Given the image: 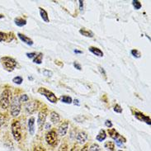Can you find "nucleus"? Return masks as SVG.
<instances>
[{
    "instance_id": "1",
    "label": "nucleus",
    "mask_w": 151,
    "mask_h": 151,
    "mask_svg": "<svg viewBox=\"0 0 151 151\" xmlns=\"http://www.w3.org/2000/svg\"><path fill=\"white\" fill-rule=\"evenodd\" d=\"M11 98H12L11 90L7 88L3 91V93H1V96H0V107L2 109L6 110L9 107L11 101H12Z\"/></svg>"
},
{
    "instance_id": "2",
    "label": "nucleus",
    "mask_w": 151,
    "mask_h": 151,
    "mask_svg": "<svg viewBox=\"0 0 151 151\" xmlns=\"http://www.w3.org/2000/svg\"><path fill=\"white\" fill-rule=\"evenodd\" d=\"M11 131H12V135L13 136V139L16 141L19 142L22 139V127H21V123L19 121L15 120L13 121L11 124Z\"/></svg>"
},
{
    "instance_id": "3",
    "label": "nucleus",
    "mask_w": 151,
    "mask_h": 151,
    "mask_svg": "<svg viewBox=\"0 0 151 151\" xmlns=\"http://www.w3.org/2000/svg\"><path fill=\"white\" fill-rule=\"evenodd\" d=\"M1 63L2 65L8 72H12L17 67V61L12 57L9 56H4L1 58Z\"/></svg>"
},
{
    "instance_id": "4",
    "label": "nucleus",
    "mask_w": 151,
    "mask_h": 151,
    "mask_svg": "<svg viewBox=\"0 0 151 151\" xmlns=\"http://www.w3.org/2000/svg\"><path fill=\"white\" fill-rule=\"evenodd\" d=\"M21 111V102L19 101V98L15 96L11 101V106H10V112L13 117H16L20 114Z\"/></svg>"
},
{
    "instance_id": "5",
    "label": "nucleus",
    "mask_w": 151,
    "mask_h": 151,
    "mask_svg": "<svg viewBox=\"0 0 151 151\" xmlns=\"http://www.w3.org/2000/svg\"><path fill=\"white\" fill-rule=\"evenodd\" d=\"M38 93L41 94L42 96L45 97L50 102H52V103H56L57 102L58 98H56V96L55 95L54 93H52L51 91H50L47 88H40L38 89Z\"/></svg>"
},
{
    "instance_id": "6",
    "label": "nucleus",
    "mask_w": 151,
    "mask_h": 151,
    "mask_svg": "<svg viewBox=\"0 0 151 151\" xmlns=\"http://www.w3.org/2000/svg\"><path fill=\"white\" fill-rule=\"evenodd\" d=\"M45 141L49 145L55 147L57 145L58 141V136L56 132L55 131H50L45 135Z\"/></svg>"
},
{
    "instance_id": "7",
    "label": "nucleus",
    "mask_w": 151,
    "mask_h": 151,
    "mask_svg": "<svg viewBox=\"0 0 151 151\" xmlns=\"http://www.w3.org/2000/svg\"><path fill=\"white\" fill-rule=\"evenodd\" d=\"M47 117V109L46 108H42L39 113H38V116H37V125L40 130H42V128L44 127L45 123V120Z\"/></svg>"
},
{
    "instance_id": "8",
    "label": "nucleus",
    "mask_w": 151,
    "mask_h": 151,
    "mask_svg": "<svg viewBox=\"0 0 151 151\" xmlns=\"http://www.w3.org/2000/svg\"><path fill=\"white\" fill-rule=\"evenodd\" d=\"M26 111L29 114H33L38 108V102L37 101H32L29 102L27 105H26Z\"/></svg>"
},
{
    "instance_id": "9",
    "label": "nucleus",
    "mask_w": 151,
    "mask_h": 151,
    "mask_svg": "<svg viewBox=\"0 0 151 151\" xmlns=\"http://www.w3.org/2000/svg\"><path fill=\"white\" fill-rule=\"evenodd\" d=\"M68 129H69V122L65 121L64 122L61 123V125L59 127V129H58V134L60 135V136H65L68 131Z\"/></svg>"
},
{
    "instance_id": "10",
    "label": "nucleus",
    "mask_w": 151,
    "mask_h": 151,
    "mask_svg": "<svg viewBox=\"0 0 151 151\" xmlns=\"http://www.w3.org/2000/svg\"><path fill=\"white\" fill-rule=\"evenodd\" d=\"M76 139H77L78 143L83 145L87 141L88 139V134L86 133L85 131H81V132H78L76 135Z\"/></svg>"
},
{
    "instance_id": "11",
    "label": "nucleus",
    "mask_w": 151,
    "mask_h": 151,
    "mask_svg": "<svg viewBox=\"0 0 151 151\" xmlns=\"http://www.w3.org/2000/svg\"><path fill=\"white\" fill-rule=\"evenodd\" d=\"M135 116L138 119V120H139V121L146 122L148 125H150L151 124L150 116H145V115L143 114V113H141V112H139V111H136V112H135Z\"/></svg>"
},
{
    "instance_id": "12",
    "label": "nucleus",
    "mask_w": 151,
    "mask_h": 151,
    "mask_svg": "<svg viewBox=\"0 0 151 151\" xmlns=\"http://www.w3.org/2000/svg\"><path fill=\"white\" fill-rule=\"evenodd\" d=\"M28 130L30 135H34L35 133V117L34 116H32L28 119Z\"/></svg>"
},
{
    "instance_id": "13",
    "label": "nucleus",
    "mask_w": 151,
    "mask_h": 151,
    "mask_svg": "<svg viewBox=\"0 0 151 151\" xmlns=\"http://www.w3.org/2000/svg\"><path fill=\"white\" fill-rule=\"evenodd\" d=\"M17 36L19 37V39H20L21 41H22V42H24L25 44H27V45H33V41L31 39V38H29L28 37H27V36H25L23 34H22V33H17Z\"/></svg>"
},
{
    "instance_id": "14",
    "label": "nucleus",
    "mask_w": 151,
    "mask_h": 151,
    "mask_svg": "<svg viewBox=\"0 0 151 151\" xmlns=\"http://www.w3.org/2000/svg\"><path fill=\"white\" fill-rule=\"evenodd\" d=\"M88 50H89V51H91L93 55H97L98 57H102L103 56V52L99 48L94 47V46H90Z\"/></svg>"
},
{
    "instance_id": "15",
    "label": "nucleus",
    "mask_w": 151,
    "mask_h": 151,
    "mask_svg": "<svg viewBox=\"0 0 151 151\" xmlns=\"http://www.w3.org/2000/svg\"><path fill=\"white\" fill-rule=\"evenodd\" d=\"M50 121L53 123H55V124H56V123H58L60 121V115L58 114L57 112H55V111H51V112H50Z\"/></svg>"
},
{
    "instance_id": "16",
    "label": "nucleus",
    "mask_w": 151,
    "mask_h": 151,
    "mask_svg": "<svg viewBox=\"0 0 151 151\" xmlns=\"http://www.w3.org/2000/svg\"><path fill=\"white\" fill-rule=\"evenodd\" d=\"M108 134H109V135H110V137H111L113 139H117L120 138V134H119L117 131H116L115 129H113V128H111V129H108Z\"/></svg>"
},
{
    "instance_id": "17",
    "label": "nucleus",
    "mask_w": 151,
    "mask_h": 151,
    "mask_svg": "<svg viewBox=\"0 0 151 151\" xmlns=\"http://www.w3.org/2000/svg\"><path fill=\"white\" fill-rule=\"evenodd\" d=\"M106 138V131H104V130H101V131H99V133H98V135L96 136V139L99 141V142H102L103 141L104 139Z\"/></svg>"
},
{
    "instance_id": "18",
    "label": "nucleus",
    "mask_w": 151,
    "mask_h": 151,
    "mask_svg": "<svg viewBox=\"0 0 151 151\" xmlns=\"http://www.w3.org/2000/svg\"><path fill=\"white\" fill-rule=\"evenodd\" d=\"M40 14H41L42 20L44 21L45 22H49V17H48V14H47V12H46L45 9L40 8Z\"/></svg>"
},
{
    "instance_id": "19",
    "label": "nucleus",
    "mask_w": 151,
    "mask_h": 151,
    "mask_svg": "<svg viewBox=\"0 0 151 151\" xmlns=\"http://www.w3.org/2000/svg\"><path fill=\"white\" fill-rule=\"evenodd\" d=\"M104 147L108 151H115V149H116L115 143L113 141H106V143L104 144Z\"/></svg>"
},
{
    "instance_id": "20",
    "label": "nucleus",
    "mask_w": 151,
    "mask_h": 151,
    "mask_svg": "<svg viewBox=\"0 0 151 151\" xmlns=\"http://www.w3.org/2000/svg\"><path fill=\"white\" fill-rule=\"evenodd\" d=\"M79 33L83 35V36H84L86 37H90V38H92V37H93L94 34L93 32H91V31H88V30H85V29H80L79 30Z\"/></svg>"
},
{
    "instance_id": "21",
    "label": "nucleus",
    "mask_w": 151,
    "mask_h": 151,
    "mask_svg": "<svg viewBox=\"0 0 151 151\" xmlns=\"http://www.w3.org/2000/svg\"><path fill=\"white\" fill-rule=\"evenodd\" d=\"M14 22H15V24L17 26L21 27L27 24V21L23 19V18H22V17H17V18H15L14 19Z\"/></svg>"
},
{
    "instance_id": "22",
    "label": "nucleus",
    "mask_w": 151,
    "mask_h": 151,
    "mask_svg": "<svg viewBox=\"0 0 151 151\" xmlns=\"http://www.w3.org/2000/svg\"><path fill=\"white\" fill-rule=\"evenodd\" d=\"M42 59H43V54L40 52V53L37 54V55L33 59V62L37 65H41L42 63Z\"/></svg>"
},
{
    "instance_id": "23",
    "label": "nucleus",
    "mask_w": 151,
    "mask_h": 151,
    "mask_svg": "<svg viewBox=\"0 0 151 151\" xmlns=\"http://www.w3.org/2000/svg\"><path fill=\"white\" fill-rule=\"evenodd\" d=\"M60 101H61L62 102L66 103V104H71V103L73 102V99H72V98L70 97V96H66V95H65V96H61V97L60 98Z\"/></svg>"
},
{
    "instance_id": "24",
    "label": "nucleus",
    "mask_w": 151,
    "mask_h": 151,
    "mask_svg": "<svg viewBox=\"0 0 151 151\" xmlns=\"http://www.w3.org/2000/svg\"><path fill=\"white\" fill-rule=\"evenodd\" d=\"M9 36L6 33L0 32V41H9Z\"/></svg>"
},
{
    "instance_id": "25",
    "label": "nucleus",
    "mask_w": 151,
    "mask_h": 151,
    "mask_svg": "<svg viewBox=\"0 0 151 151\" xmlns=\"http://www.w3.org/2000/svg\"><path fill=\"white\" fill-rule=\"evenodd\" d=\"M89 151H102V149H101V147L98 145V144L94 143L90 146Z\"/></svg>"
},
{
    "instance_id": "26",
    "label": "nucleus",
    "mask_w": 151,
    "mask_h": 151,
    "mask_svg": "<svg viewBox=\"0 0 151 151\" xmlns=\"http://www.w3.org/2000/svg\"><path fill=\"white\" fill-rule=\"evenodd\" d=\"M12 82L14 83H17V84H22V83L23 82V79L21 76H17V77L12 78Z\"/></svg>"
},
{
    "instance_id": "27",
    "label": "nucleus",
    "mask_w": 151,
    "mask_h": 151,
    "mask_svg": "<svg viewBox=\"0 0 151 151\" xmlns=\"http://www.w3.org/2000/svg\"><path fill=\"white\" fill-rule=\"evenodd\" d=\"M132 4H133V6H134V8L136 9V10H139L141 8V4H140V2L138 1V0H134V1H132Z\"/></svg>"
},
{
    "instance_id": "28",
    "label": "nucleus",
    "mask_w": 151,
    "mask_h": 151,
    "mask_svg": "<svg viewBox=\"0 0 151 151\" xmlns=\"http://www.w3.org/2000/svg\"><path fill=\"white\" fill-rule=\"evenodd\" d=\"M59 151H69L68 145L66 143H63L60 145V146L59 148Z\"/></svg>"
},
{
    "instance_id": "29",
    "label": "nucleus",
    "mask_w": 151,
    "mask_h": 151,
    "mask_svg": "<svg viewBox=\"0 0 151 151\" xmlns=\"http://www.w3.org/2000/svg\"><path fill=\"white\" fill-rule=\"evenodd\" d=\"M131 55L134 56L135 58H139L140 57V52H139L138 50H131Z\"/></svg>"
},
{
    "instance_id": "30",
    "label": "nucleus",
    "mask_w": 151,
    "mask_h": 151,
    "mask_svg": "<svg viewBox=\"0 0 151 151\" xmlns=\"http://www.w3.org/2000/svg\"><path fill=\"white\" fill-rule=\"evenodd\" d=\"M28 100H29V97L27 95V94H22L20 98H19V101H20L21 102H27Z\"/></svg>"
},
{
    "instance_id": "31",
    "label": "nucleus",
    "mask_w": 151,
    "mask_h": 151,
    "mask_svg": "<svg viewBox=\"0 0 151 151\" xmlns=\"http://www.w3.org/2000/svg\"><path fill=\"white\" fill-rule=\"evenodd\" d=\"M42 74H43V75H45V76H47V77H51V76L53 75V73H52V71H50V70H42Z\"/></svg>"
},
{
    "instance_id": "32",
    "label": "nucleus",
    "mask_w": 151,
    "mask_h": 151,
    "mask_svg": "<svg viewBox=\"0 0 151 151\" xmlns=\"http://www.w3.org/2000/svg\"><path fill=\"white\" fill-rule=\"evenodd\" d=\"M114 111L116 113H122V108L119 104H116L114 106Z\"/></svg>"
},
{
    "instance_id": "33",
    "label": "nucleus",
    "mask_w": 151,
    "mask_h": 151,
    "mask_svg": "<svg viewBox=\"0 0 151 151\" xmlns=\"http://www.w3.org/2000/svg\"><path fill=\"white\" fill-rule=\"evenodd\" d=\"M33 151H46V150L44 147L41 146V145H37V146L34 148Z\"/></svg>"
},
{
    "instance_id": "34",
    "label": "nucleus",
    "mask_w": 151,
    "mask_h": 151,
    "mask_svg": "<svg viewBox=\"0 0 151 151\" xmlns=\"http://www.w3.org/2000/svg\"><path fill=\"white\" fill-rule=\"evenodd\" d=\"M36 55H37V53H36V52H32V53H27V56L29 59H34Z\"/></svg>"
},
{
    "instance_id": "35",
    "label": "nucleus",
    "mask_w": 151,
    "mask_h": 151,
    "mask_svg": "<svg viewBox=\"0 0 151 151\" xmlns=\"http://www.w3.org/2000/svg\"><path fill=\"white\" fill-rule=\"evenodd\" d=\"M105 126L106 127H108V128H111L113 125H112V122H111L110 120H106V122H105Z\"/></svg>"
},
{
    "instance_id": "36",
    "label": "nucleus",
    "mask_w": 151,
    "mask_h": 151,
    "mask_svg": "<svg viewBox=\"0 0 151 151\" xmlns=\"http://www.w3.org/2000/svg\"><path fill=\"white\" fill-rule=\"evenodd\" d=\"M98 69H99V71H100V73L104 76V77H106V72H105V70H104V69L102 68V67H101V66H99L98 67Z\"/></svg>"
},
{
    "instance_id": "37",
    "label": "nucleus",
    "mask_w": 151,
    "mask_h": 151,
    "mask_svg": "<svg viewBox=\"0 0 151 151\" xmlns=\"http://www.w3.org/2000/svg\"><path fill=\"white\" fill-rule=\"evenodd\" d=\"M74 68H76L77 70H82V67L81 65L78 64V63H77V62H74Z\"/></svg>"
},
{
    "instance_id": "38",
    "label": "nucleus",
    "mask_w": 151,
    "mask_h": 151,
    "mask_svg": "<svg viewBox=\"0 0 151 151\" xmlns=\"http://www.w3.org/2000/svg\"><path fill=\"white\" fill-rule=\"evenodd\" d=\"M78 3H79V9H80V11H83V1H82V0H79L78 1Z\"/></svg>"
},
{
    "instance_id": "39",
    "label": "nucleus",
    "mask_w": 151,
    "mask_h": 151,
    "mask_svg": "<svg viewBox=\"0 0 151 151\" xmlns=\"http://www.w3.org/2000/svg\"><path fill=\"white\" fill-rule=\"evenodd\" d=\"M80 151H89L88 150V145H85L84 146H83Z\"/></svg>"
},
{
    "instance_id": "40",
    "label": "nucleus",
    "mask_w": 151,
    "mask_h": 151,
    "mask_svg": "<svg viewBox=\"0 0 151 151\" xmlns=\"http://www.w3.org/2000/svg\"><path fill=\"white\" fill-rule=\"evenodd\" d=\"M70 151H78V148L77 145H74L73 148H71Z\"/></svg>"
},
{
    "instance_id": "41",
    "label": "nucleus",
    "mask_w": 151,
    "mask_h": 151,
    "mask_svg": "<svg viewBox=\"0 0 151 151\" xmlns=\"http://www.w3.org/2000/svg\"><path fill=\"white\" fill-rule=\"evenodd\" d=\"M74 105H77V106H79V101H78V99H74Z\"/></svg>"
},
{
    "instance_id": "42",
    "label": "nucleus",
    "mask_w": 151,
    "mask_h": 151,
    "mask_svg": "<svg viewBox=\"0 0 151 151\" xmlns=\"http://www.w3.org/2000/svg\"><path fill=\"white\" fill-rule=\"evenodd\" d=\"M74 53L82 54V53H83V51H81V50H74Z\"/></svg>"
},
{
    "instance_id": "43",
    "label": "nucleus",
    "mask_w": 151,
    "mask_h": 151,
    "mask_svg": "<svg viewBox=\"0 0 151 151\" xmlns=\"http://www.w3.org/2000/svg\"><path fill=\"white\" fill-rule=\"evenodd\" d=\"M0 17H4V16H2V15H0Z\"/></svg>"
},
{
    "instance_id": "44",
    "label": "nucleus",
    "mask_w": 151,
    "mask_h": 151,
    "mask_svg": "<svg viewBox=\"0 0 151 151\" xmlns=\"http://www.w3.org/2000/svg\"><path fill=\"white\" fill-rule=\"evenodd\" d=\"M117 151H122V150H117Z\"/></svg>"
},
{
    "instance_id": "45",
    "label": "nucleus",
    "mask_w": 151,
    "mask_h": 151,
    "mask_svg": "<svg viewBox=\"0 0 151 151\" xmlns=\"http://www.w3.org/2000/svg\"><path fill=\"white\" fill-rule=\"evenodd\" d=\"M0 129H1V124H0Z\"/></svg>"
}]
</instances>
